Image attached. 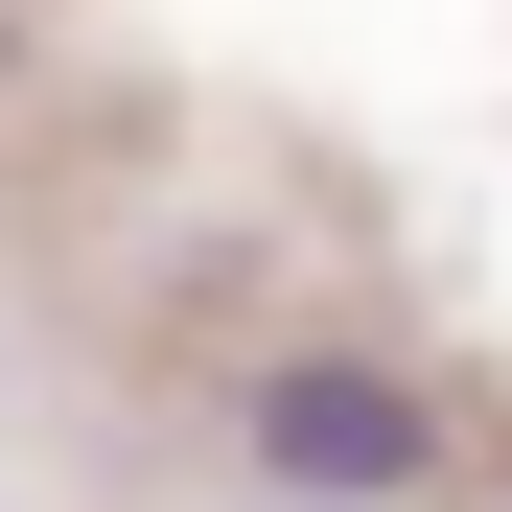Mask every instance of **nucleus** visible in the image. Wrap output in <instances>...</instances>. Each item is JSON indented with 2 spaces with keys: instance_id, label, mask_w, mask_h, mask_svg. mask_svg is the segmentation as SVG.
<instances>
[{
  "instance_id": "nucleus-1",
  "label": "nucleus",
  "mask_w": 512,
  "mask_h": 512,
  "mask_svg": "<svg viewBox=\"0 0 512 512\" xmlns=\"http://www.w3.org/2000/svg\"><path fill=\"white\" fill-rule=\"evenodd\" d=\"M233 443H256L280 512H396V489H443V396L373 373V350H280V373L233 396Z\"/></svg>"
}]
</instances>
